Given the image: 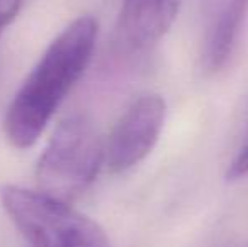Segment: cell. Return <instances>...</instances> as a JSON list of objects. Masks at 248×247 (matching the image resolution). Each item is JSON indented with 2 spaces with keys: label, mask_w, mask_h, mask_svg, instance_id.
Instances as JSON below:
<instances>
[{
  "label": "cell",
  "mask_w": 248,
  "mask_h": 247,
  "mask_svg": "<svg viewBox=\"0 0 248 247\" xmlns=\"http://www.w3.org/2000/svg\"><path fill=\"white\" fill-rule=\"evenodd\" d=\"M96 36L98 22L92 16H81L49 44L7 109L3 131L14 148L27 149L37 142L69 90L88 68Z\"/></svg>",
  "instance_id": "1"
},
{
  "label": "cell",
  "mask_w": 248,
  "mask_h": 247,
  "mask_svg": "<svg viewBox=\"0 0 248 247\" xmlns=\"http://www.w3.org/2000/svg\"><path fill=\"white\" fill-rule=\"evenodd\" d=\"M105 146L92 120L81 114L62 119L41 154L36 168L39 191L71 203L98 175Z\"/></svg>",
  "instance_id": "2"
},
{
  "label": "cell",
  "mask_w": 248,
  "mask_h": 247,
  "mask_svg": "<svg viewBox=\"0 0 248 247\" xmlns=\"http://www.w3.org/2000/svg\"><path fill=\"white\" fill-rule=\"evenodd\" d=\"M2 201L32 247H107L96 222L43 191L10 185L2 190Z\"/></svg>",
  "instance_id": "3"
},
{
  "label": "cell",
  "mask_w": 248,
  "mask_h": 247,
  "mask_svg": "<svg viewBox=\"0 0 248 247\" xmlns=\"http://www.w3.org/2000/svg\"><path fill=\"white\" fill-rule=\"evenodd\" d=\"M166 120L160 95H142L124 112L105 146V163L111 173H124L145 159L154 149Z\"/></svg>",
  "instance_id": "4"
},
{
  "label": "cell",
  "mask_w": 248,
  "mask_h": 247,
  "mask_svg": "<svg viewBox=\"0 0 248 247\" xmlns=\"http://www.w3.org/2000/svg\"><path fill=\"white\" fill-rule=\"evenodd\" d=\"M181 0H124L115 31V46L120 53L149 51L172 27Z\"/></svg>",
  "instance_id": "5"
},
{
  "label": "cell",
  "mask_w": 248,
  "mask_h": 247,
  "mask_svg": "<svg viewBox=\"0 0 248 247\" xmlns=\"http://www.w3.org/2000/svg\"><path fill=\"white\" fill-rule=\"evenodd\" d=\"M204 31L201 65L206 71H218L232 54L240 26L248 9V0H202Z\"/></svg>",
  "instance_id": "6"
},
{
  "label": "cell",
  "mask_w": 248,
  "mask_h": 247,
  "mask_svg": "<svg viewBox=\"0 0 248 247\" xmlns=\"http://www.w3.org/2000/svg\"><path fill=\"white\" fill-rule=\"evenodd\" d=\"M26 0H0V36L20 12Z\"/></svg>",
  "instance_id": "7"
},
{
  "label": "cell",
  "mask_w": 248,
  "mask_h": 247,
  "mask_svg": "<svg viewBox=\"0 0 248 247\" xmlns=\"http://www.w3.org/2000/svg\"><path fill=\"white\" fill-rule=\"evenodd\" d=\"M243 176H248V146L236 156V159L230 165L228 171H226L228 180H240Z\"/></svg>",
  "instance_id": "8"
}]
</instances>
